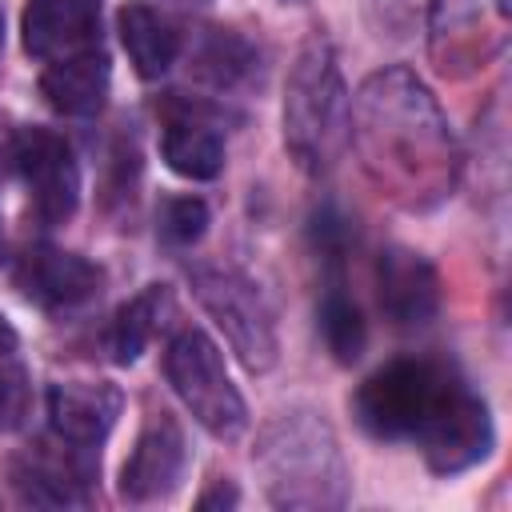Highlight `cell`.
<instances>
[{
  "label": "cell",
  "mask_w": 512,
  "mask_h": 512,
  "mask_svg": "<svg viewBox=\"0 0 512 512\" xmlns=\"http://www.w3.org/2000/svg\"><path fill=\"white\" fill-rule=\"evenodd\" d=\"M328 288L320 296V308H316V320H320V336L328 344V352L340 360V364H352L360 360L364 344H368V328H364V316L356 308V300L344 292V280H340V260H328Z\"/></svg>",
  "instance_id": "44dd1931"
},
{
  "label": "cell",
  "mask_w": 512,
  "mask_h": 512,
  "mask_svg": "<svg viewBox=\"0 0 512 512\" xmlns=\"http://www.w3.org/2000/svg\"><path fill=\"white\" fill-rule=\"evenodd\" d=\"M16 176L24 180L32 208L48 224H64L80 204V168L72 144L52 128H20L16 136Z\"/></svg>",
  "instance_id": "52a82bcc"
},
{
  "label": "cell",
  "mask_w": 512,
  "mask_h": 512,
  "mask_svg": "<svg viewBox=\"0 0 512 512\" xmlns=\"http://www.w3.org/2000/svg\"><path fill=\"white\" fill-rule=\"evenodd\" d=\"M156 232L168 248H192L208 232V204L200 196H168L160 204Z\"/></svg>",
  "instance_id": "7402d4cb"
},
{
  "label": "cell",
  "mask_w": 512,
  "mask_h": 512,
  "mask_svg": "<svg viewBox=\"0 0 512 512\" xmlns=\"http://www.w3.org/2000/svg\"><path fill=\"white\" fill-rule=\"evenodd\" d=\"M256 472L276 508L316 512L344 508L348 500V468L336 444V432L324 416L308 408L280 412L256 440Z\"/></svg>",
  "instance_id": "7a4b0ae2"
},
{
  "label": "cell",
  "mask_w": 512,
  "mask_h": 512,
  "mask_svg": "<svg viewBox=\"0 0 512 512\" xmlns=\"http://www.w3.org/2000/svg\"><path fill=\"white\" fill-rule=\"evenodd\" d=\"M0 252H4V232H0Z\"/></svg>",
  "instance_id": "f546056e"
},
{
  "label": "cell",
  "mask_w": 512,
  "mask_h": 512,
  "mask_svg": "<svg viewBox=\"0 0 512 512\" xmlns=\"http://www.w3.org/2000/svg\"><path fill=\"white\" fill-rule=\"evenodd\" d=\"M68 444V440H64ZM92 452L96 448H84V444H68L64 456H52L40 448L16 456L8 464V480L16 488V496L24 504H36V508H76L84 504V488L96 472L92 464Z\"/></svg>",
  "instance_id": "8fae6325"
},
{
  "label": "cell",
  "mask_w": 512,
  "mask_h": 512,
  "mask_svg": "<svg viewBox=\"0 0 512 512\" xmlns=\"http://www.w3.org/2000/svg\"><path fill=\"white\" fill-rule=\"evenodd\" d=\"M16 348V328L4 320V312H0V352H12Z\"/></svg>",
  "instance_id": "4316f807"
},
{
  "label": "cell",
  "mask_w": 512,
  "mask_h": 512,
  "mask_svg": "<svg viewBox=\"0 0 512 512\" xmlns=\"http://www.w3.org/2000/svg\"><path fill=\"white\" fill-rule=\"evenodd\" d=\"M164 312H168V288L164 284H148L128 304H120L116 316L108 320V332H104L108 360L112 364H136L140 352L152 344L156 328L164 324Z\"/></svg>",
  "instance_id": "d6986e66"
},
{
  "label": "cell",
  "mask_w": 512,
  "mask_h": 512,
  "mask_svg": "<svg viewBox=\"0 0 512 512\" xmlns=\"http://www.w3.org/2000/svg\"><path fill=\"white\" fill-rule=\"evenodd\" d=\"M468 384L456 368L428 356H400L376 368L352 396V412L360 428L376 440H412L420 444L432 424L448 412V404Z\"/></svg>",
  "instance_id": "277c9868"
},
{
  "label": "cell",
  "mask_w": 512,
  "mask_h": 512,
  "mask_svg": "<svg viewBox=\"0 0 512 512\" xmlns=\"http://www.w3.org/2000/svg\"><path fill=\"white\" fill-rule=\"evenodd\" d=\"M28 416V376L8 352H0V432H16Z\"/></svg>",
  "instance_id": "603a6c76"
},
{
  "label": "cell",
  "mask_w": 512,
  "mask_h": 512,
  "mask_svg": "<svg viewBox=\"0 0 512 512\" xmlns=\"http://www.w3.org/2000/svg\"><path fill=\"white\" fill-rule=\"evenodd\" d=\"M120 408L124 396L108 380H64L48 388V424L68 444L96 448L112 432Z\"/></svg>",
  "instance_id": "9a60e30c"
},
{
  "label": "cell",
  "mask_w": 512,
  "mask_h": 512,
  "mask_svg": "<svg viewBox=\"0 0 512 512\" xmlns=\"http://www.w3.org/2000/svg\"><path fill=\"white\" fill-rule=\"evenodd\" d=\"M184 464H188V448L180 424L168 412H152L136 436L132 456L120 468V496L132 504L160 500L180 484Z\"/></svg>",
  "instance_id": "30bf717a"
},
{
  "label": "cell",
  "mask_w": 512,
  "mask_h": 512,
  "mask_svg": "<svg viewBox=\"0 0 512 512\" xmlns=\"http://www.w3.org/2000/svg\"><path fill=\"white\" fill-rule=\"evenodd\" d=\"M260 64V52L240 36V32H228V28H208L196 48H192V72L196 80L212 84V88H240L252 80Z\"/></svg>",
  "instance_id": "ffe728a7"
},
{
  "label": "cell",
  "mask_w": 512,
  "mask_h": 512,
  "mask_svg": "<svg viewBox=\"0 0 512 512\" xmlns=\"http://www.w3.org/2000/svg\"><path fill=\"white\" fill-rule=\"evenodd\" d=\"M376 296H380V312L396 328H424L440 312L436 268L412 248L388 244L376 256Z\"/></svg>",
  "instance_id": "9c48e42d"
},
{
  "label": "cell",
  "mask_w": 512,
  "mask_h": 512,
  "mask_svg": "<svg viewBox=\"0 0 512 512\" xmlns=\"http://www.w3.org/2000/svg\"><path fill=\"white\" fill-rule=\"evenodd\" d=\"M16 136H20V128L12 124V116L0 112V180L16 172Z\"/></svg>",
  "instance_id": "d4e9b609"
},
{
  "label": "cell",
  "mask_w": 512,
  "mask_h": 512,
  "mask_svg": "<svg viewBox=\"0 0 512 512\" xmlns=\"http://www.w3.org/2000/svg\"><path fill=\"white\" fill-rule=\"evenodd\" d=\"M348 136L376 188L404 208H432L456 184V136L436 96L408 68H384L360 84L348 104Z\"/></svg>",
  "instance_id": "6da1fadb"
},
{
  "label": "cell",
  "mask_w": 512,
  "mask_h": 512,
  "mask_svg": "<svg viewBox=\"0 0 512 512\" xmlns=\"http://www.w3.org/2000/svg\"><path fill=\"white\" fill-rule=\"evenodd\" d=\"M0 48H4V12H0Z\"/></svg>",
  "instance_id": "f1b7e54d"
},
{
  "label": "cell",
  "mask_w": 512,
  "mask_h": 512,
  "mask_svg": "<svg viewBox=\"0 0 512 512\" xmlns=\"http://www.w3.org/2000/svg\"><path fill=\"white\" fill-rule=\"evenodd\" d=\"M508 28V0H428V32L436 60L464 64L484 56L480 40L492 36V44H504Z\"/></svg>",
  "instance_id": "5bb4252c"
},
{
  "label": "cell",
  "mask_w": 512,
  "mask_h": 512,
  "mask_svg": "<svg viewBox=\"0 0 512 512\" xmlns=\"http://www.w3.org/2000/svg\"><path fill=\"white\" fill-rule=\"evenodd\" d=\"M24 52L36 60H60L84 48H100V4L96 0H28L20 16Z\"/></svg>",
  "instance_id": "4fadbf2b"
},
{
  "label": "cell",
  "mask_w": 512,
  "mask_h": 512,
  "mask_svg": "<svg viewBox=\"0 0 512 512\" xmlns=\"http://www.w3.org/2000/svg\"><path fill=\"white\" fill-rule=\"evenodd\" d=\"M164 376L180 404L192 412L200 428H208L216 440H236L248 424V408L228 380L220 348L200 328H180L168 340L164 352Z\"/></svg>",
  "instance_id": "5b68a950"
},
{
  "label": "cell",
  "mask_w": 512,
  "mask_h": 512,
  "mask_svg": "<svg viewBox=\"0 0 512 512\" xmlns=\"http://www.w3.org/2000/svg\"><path fill=\"white\" fill-rule=\"evenodd\" d=\"M116 28H120V44L136 68L140 80H160L176 56H180V36L172 32V24L144 0H128L116 12Z\"/></svg>",
  "instance_id": "e0dca14e"
},
{
  "label": "cell",
  "mask_w": 512,
  "mask_h": 512,
  "mask_svg": "<svg viewBox=\"0 0 512 512\" xmlns=\"http://www.w3.org/2000/svg\"><path fill=\"white\" fill-rule=\"evenodd\" d=\"M236 500H240V492H236L232 484H224V480H220L216 488H208V492L196 500V508H200V512H208V508H232Z\"/></svg>",
  "instance_id": "484cf974"
},
{
  "label": "cell",
  "mask_w": 512,
  "mask_h": 512,
  "mask_svg": "<svg viewBox=\"0 0 512 512\" xmlns=\"http://www.w3.org/2000/svg\"><path fill=\"white\" fill-rule=\"evenodd\" d=\"M164 164L184 180H216L224 172V136L196 116H172L160 140Z\"/></svg>",
  "instance_id": "ac0fdd59"
},
{
  "label": "cell",
  "mask_w": 512,
  "mask_h": 512,
  "mask_svg": "<svg viewBox=\"0 0 512 512\" xmlns=\"http://www.w3.org/2000/svg\"><path fill=\"white\" fill-rule=\"evenodd\" d=\"M164 4H172V8H184V12H192V8H208L212 0H164Z\"/></svg>",
  "instance_id": "83f0119b"
},
{
  "label": "cell",
  "mask_w": 512,
  "mask_h": 512,
  "mask_svg": "<svg viewBox=\"0 0 512 512\" xmlns=\"http://www.w3.org/2000/svg\"><path fill=\"white\" fill-rule=\"evenodd\" d=\"M420 12H428V0H368V16L380 28V36L388 32L396 40H404L416 28Z\"/></svg>",
  "instance_id": "cb8c5ba5"
},
{
  "label": "cell",
  "mask_w": 512,
  "mask_h": 512,
  "mask_svg": "<svg viewBox=\"0 0 512 512\" xmlns=\"http://www.w3.org/2000/svg\"><path fill=\"white\" fill-rule=\"evenodd\" d=\"M348 88L324 36L304 40L284 88V144L308 176L332 172L348 144Z\"/></svg>",
  "instance_id": "3957f363"
},
{
  "label": "cell",
  "mask_w": 512,
  "mask_h": 512,
  "mask_svg": "<svg viewBox=\"0 0 512 512\" xmlns=\"http://www.w3.org/2000/svg\"><path fill=\"white\" fill-rule=\"evenodd\" d=\"M112 68L100 48H84L60 60H48L40 72V96L60 116H96L108 100Z\"/></svg>",
  "instance_id": "2e32d148"
},
{
  "label": "cell",
  "mask_w": 512,
  "mask_h": 512,
  "mask_svg": "<svg viewBox=\"0 0 512 512\" xmlns=\"http://www.w3.org/2000/svg\"><path fill=\"white\" fill-rule=\"evenodd\" d=\"M492 444H496V432H492L488 404H484V396L464 388L416 448L424 452V460L436 476H456V472L480 464L492 452Z\"/></svg>",
  "instance_id": "7c38bea8"
},
{
  "label": "cell",
  "mask_w": 512,
  "mask_h": 512,
  "mask_svg": "<svg viewBox=\"0 0 512 512\" xmlns=\"http://www.w3.org/2000/svg\"><path fill=\"white\" fill-rule=\"evenodd\" d=\"M16 288L32 304H40L48 312H68V308H80V304L100 296L104 268L84 260V256H76V252H64V248H52V244H36L16 264Z\"/></svg>",
  "instance_id": "ba28073f"
},
{
  "label": "cell",
  "mask_w": 512,
  "mask_h": 512,
  "mask_svg": "<svg viewBox=\"0 0 512 512\" xmlns=\"http://www.w3.org/2000/svg\"><path fill=\"white\" fill-rule=\"evenodd\" d=\"M192 292L248 372H268L276 364L280 344H276L272 308L264 304V296L248 276H240L236 268L200 264L192 268Z\"/></svg>",
  "instance_id": "8992f818"
}]
</instances>
